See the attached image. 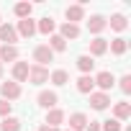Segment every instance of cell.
I'll return each instance as SVG.
<instances>
[{
  "label": "cell",
  "mask_w": 131,
  "mask_h": 131,
  "mask_svg": "<svg viewBox=\"0 0 131 131\" xmlns=\"http://www.w3.org/2000/svg\"><path fill=\"white\" fill-rule=\"evenodd\" d=\"M21 95H23V90H21L18 82H13V80L10 82H0V98H3V100L10 103V100H18Z\"/></svg>",
  "instance_id": "1"
},
{
  "label": "cell",
  "mask_w": 131,
  "mask_h": 131,
  "mask_svg": "<svg viewBox=\"0 0 131 131\" xmlns=\"http://www.w3.org/2000/svg\"><path fill=\"white\" fill-rule=\"evenodd\" d=\"M93 82L100 88V93H108V90H113V88H116V75H113V72H108V70H103V72H98V75L93 77Z\"/></svg>",
  "instance_id": "2"
},
{
  "label": "cell",
  "mask_w": 131,
  "mask_h": 131,
  "mask_svg": "<svg viewBox=\"0 0 131 131\" xmlns=\"http://www.w3.org/2000/svg\"><path fill=\"white\" fill-rule=\"evenodd\" d=\"M26 82H31V85H44V82H49V70H46V67H39V64H31Z\"/></svg>",
  "instance_id": "3"
},
{
  "label": "cell",
  "mask_w": 131,
  "mask_h": 131,
  "mask_svg": "<svg viewBox=\"0 0 131 131\" xmlns=\"http://www.w3.org/2000/svg\"><path fill=\"white\" fill-rule=\"evenodd\" d=\"M88 98H90V108H93V111H105V108H111V95H108V93L93 90Z\"/></svg>",
  "instance_id": "4"
},
{
  "label": "cell",
  "mask_w": 131,
  "mask_h": 131,
  "mask_svg": "<svg viewBox=\"0 0 131 131\" xmlns=\"http://www.w3.org/2000/svg\"><path fill=\"white\" fill-rule=\"evenodd\" d=\"M64 18H67V23L80 26V21H85V5H82V3H77V5H67V8H64Z\"/></svg>",
  "instance_id": "5"
},
{
  "label": "cell",
  "mask_w": 131,
  "mask_h": 131,
  "mask_svg": "<svg viewBox=\"0 0 131 131\" xmlns=\"http://www.w3.org/2000/svg\"><path fill=\"white\" fill-rule=\"evenodd\" d=\"M54 59V51L46 46V44H39V46H34V62L39 64V67H46V64Z\"/></svg>",
  "instance_id": "6"
},
{
  "label": "cell",
  "mask_w": 131,
  "mask_h": 131,
  "mask_svg": "<svg viewBox=\"0 0 131 131\" xmlns=\"http://www.w3.org/2000/svg\"><path fill=\"white\" fill-rule=\"evenodd\" d=\"M105 28H108V18H105V16L95 13V16H90V18H88V31H90L93 36H100Z\"/></svg>",
  "instance_id": "7"
},
{
  "label": "cell",
  "mask_w": 131,
  "mask_h": 131,
  "mask_svg": "<svg viewBox=\"0 0 131 131\" xmlns=\"http://www.w3.org/2000/svg\"><path fill=\"white\" fill-rule=\"evenodd\" d=\"M36 103H39L41 108L51 111V108H57V103H59V95H57L54 90H41V93L36 95Z\"/></svg>",
  "instance_id": "8"
},
{
  "label": "cell",
  "mask_w": 131,
  "mask_h": 131,
  "mask_svg": "<svg viewBox=\"0 0 131 131\" xmlns=\"http://www.w3.org/2000/svg\"><path fill=\"white\" fill-rule=\"evenodd\" d=\"M16 34H18V39H31V36L36 34V21H34V18H23V21H18Z\"/></svg>",
  "instance_id": "9"
},
{
  "label": "cell",
  "mask_w": 131,
  "mask_h": 131,
  "mask_svg": "<svg viewBox=\"0 0 131 131\" xmlns=\"http://www.w3.org/2000/svg\"><path fill=\"white\" fill-rule=\"evenodd\" d=\"M0 41H5V46H16V44H18L16 26H10V23H0Z\"/></svg>",
  "instance_id": "10"
},
{
  "label": "cell",
  "mask_w": 131,
  "mask_h": 131,
  "mask_svg": "<svg viewBox=\"0 0 131 131\" xmlns=\"http://www.w3.org/2000/svg\"><path fill=\"white\" fill-rule=\"evenodd\" d=\"M10 75H13V82H26L28 80V62H13V70H10Z\"/></svg>",
  "instance_id": "11"
},
{
  "label": "cell",
  "mask_w": 131,
  "mask_h": 131,
  "mask_svg": "<svg viewBox=\"0 0 131 131\" xmlns=\"http://www.w3.org/2000/svg\"><path fill=\"white\" fill-rule=\"evenodd\" d=\"M54 31H57V21H54L51 16H44V18H39V21H36V34L51 36Z\"/></svg>",
  "instance_id": "12"
},
{
  "label": "cell",
  "mask_w": 131,
  "mask_h": 131,
  "mask_svg": "<svg viewBox=\"0 0 131 131\" xmlns=\"http://www.w3.org/2000/svg\"><path fill=\"white\" fill-rule=\"evenodd\" d=\"M80 26H75V23H67L64 21L62 26H59V36L64 39V41H75V39H80Z\"/></svg>",
  "instance_id": "13"
},
{
  "label": "cell",
  "mask_w": 131,
  "mask_h": 131,
  "mask_svg": "<svg viewBox=\"0 0 131 131\" xmlns=\"http://www.w3.org/2000/svg\"><path fill=\"white\" fill-rule=\"evenodd\" d=\"M103 54H108V39L95 36V39L90 41V57L95 59V57H103Z\"/></svg>",
  "instance_id": "14"
},
{
  "label": "cell",
  "mask_w": 131,
  "mask_h": 131,
  "mask_svg": "<svg viewBox=\"0 0 131 131\" xmlns=\"http://www.w3.org/2000/svg\"><path fill=\"white\" fill-rule=\"evenodd\" d=\"M75 88H77V93H80V95H90V93L95 90L93 75H80V77H77V82H75Z\"/></svg>",
  "instance_id": "15"
},
{
  "label": "cell",
  "mask_w": 131,
  "mask_h": 131,
  "mask_svg": "<svg viewBox=\"0 0 131 131\" xmlns=\"http://www.w3.org/2000/svg\"><path fill=\"white\" fill-rule=\"evenodd\" d=\"M113 118L116 121H128L131 118V103H126V100L113 103Z\"/></svg>",
  "instance_id": "16"
},
{
  "label": "cell",
  "mask_w": 131,
  "mask_h": 131,
  "mask_svg": "<svg viewBox=\"0 0 131 131\" xmlns=\"http://www.w3.org/2000/svg\"><path fill=\"white\" fill-rule=\"evenodd\" d=\"M64 118H67V113H64L62 108H51V111H46V121H44V123H46V126H57V128H59V126L64 123Z\"/></svg>",
  "instance_id": "17"
},
{
  "label": "cell",
  "mask_w": 131,
  "mask_h": 131,
  "mask_svg": "<svg viewBox=\"0 0 131 131\" xmlns=\"http://www.w3.org/2000/svg\"><path fill=\"white\" fill-rule=\"evenodd\" d=\"M88 123H90V121H88V116H85L82 111H75V113L70 116V131H85Z\"/></svg>",
  "instance_id": "18"
},
{
  "label": "cell",
  "mask_w": 131,
  "mask_h": 131,
  "mask_svg": "<svg viewBox=\"0 0 131 131\" xmlns=\"http://www.w3.org/2000/svg\"><path fill=\"white\" fill-rule=\"evenodd\" d=\"M108 49H111V54L123 57V54H126V49H128V41H126L123 36H116V39H111V41H108Z\"/></svg>",
  "instance_id": "19"
},
{
  "label": "cell",
  "mask_w": 131,
  "mask_h": 131,
  "mask_svg": "<svg viewBox=\"0 0 131 131\" xmlns=\"http://www.w3.org/2000/svg\"><path fill=\"white\" fill-rule=\"evenodd\" d=\"M77 70H80L82 75H90V72L95 70V59H93L90 54H80V57H77Z\"/></svg>",
  "instance_id": "20"
},
{
  "label": "cell",
  "mask_w": 131,
  "mask_h": 131,
  "mask_svg": "<svg viewBox=\"0 0 131 131\" xmlns=\"http://www.w3.org/2000/svg\"><path fill=\"white\" fill-rule=\"evenodd\" d=\"M108 26H111L113 31L123 34V31L128 28V21H126V16H123V13H113V16H111V21H108Z\"/></svg>",
  "instance_id": "21"
},
{
  "label": "cell",
  "mask_w": 131,
  "mask_h": 131,
  "mask_svg": "<svg viewBox=\"0 0 131 131\" xmlns=\"http://www.w3.org/2000/svg\"><path fill=\"white\" fill-rule=\"evenodd\" d=\"M49 82L57 85V88L67 85V82H70V72H67V70H54V72H49Z\"/></svg>",
  "instance_id": "22"
},
{
  "label": "cell",
  "mask_w": 131,
  "mask_h": 131,
  "mask_svg": "<svg viewBox=\"0 0 131 131\" xmlns=\"http://www.w3.org/2000/svg\"><path fill=\"white\" fill-rule=\"evenodd\" d=\"M18 57H21L18 46H5V44L0 46V62H3V64L5 62H18Z\"/></svg>",
  "instance_id": "23"
},
{
  "label": "cell",
  "mask_w": 131,
  "mask_h": 131,
  "mask_svg": "<svg viewBox=\"0 0 131 131\" xmlns=\"http://www.w3.org/2000/svg\"><path fill=\"white\" fill-rule=\"evenodd\" d=\"M13 13H16V18H18V21H23V18H31V13H34V5H31V3H16V5H13Z\"/></svg>",
  "instance_id": "24"
},
{
  "label": "cell",
  "mask_w": 131,
  "mask_h": 131,
  "mask_svg": "<svg viewBox=\"0 0 131 131\" xmlns=\"http://www.w3.org/2000/svg\"><path fill=\"white\" fill-rule=\"evenodd\" d=\"M46 46H49V49H51L54 54H59V51H64V49H67V41H64V39H62L59 34H51V36H49V44H46Z\"/></svg>",
  "instance_id": "25"
},
{
  "label": "cell",
  "mask_w": 131,
  "mask_h": 131,
  "mask_svg": "<svg viewBox=\"0 0 131 131\" xmlns=\"http://www.w3.org/2000/svg\"><path fill=\"white\" fill-rule=\"evenodd\" d=\"M0 131H21V118H16V116L3 118L0 121Z\"/></svg>",
  "instance_id": "26"
},
{
  "label": "cell",
  "mask_w": 131,
  "mask_h": 131,
  "mask_svg": "<svg viewBox=\"0 0 131 131\" xmlns=\"http://www.w3.org/2000/svg\"><path fill=\"white\" fill-rule=\"evenodd\" d=\"M123 126H121V121H116V118H105V121H100V131H121Z\"/></svg>",
  "instance_id": "27"
},
{
  "label": "cell",
  "mask_w": 131,
  "mask_h": 131,
  "mask_svg": "<svg viewBox=\"0 0 131 131\" xmlns=\"http://www.w3.org/2000/svg\"><path fill=\"white\" fill-rule=\"evenodd\" d=\"M116 82H118V88H121V93H123V95H128V93H131V75H123V77H121V80H116Z\"/></svg>",
  "instance_id": "28"
},
{
  "label": "cell",
  "mask_w": 131,
  "mask_h": 131,
  "mask_svg": "<svg viewBox=\"0 0 131 131\" xmlns=\"http://www.w3.org/2000/svg\"><path fill=\"white\" fill-rule=\"evenodd\" d=\"M10 111H13V103H8V100L0 98V118H8V116H10Z\"/></svg>",
  "instance_id": "29"
},
{
  "label": "cell",
  "mask_w": 131,
  "mask_h": 131,
  "mask_svg": "<svg viewBox=\"0 0 131 131\" xmlns=\"http://www.w3.org/2000/svg\"><path fill=\"white\" fill-rule=\"evenodd\" d=\"M85 131H100V121H90L85 126Z\"/></svg>",
  "instance_id": "30"
},
{
  "label": "cell",
  "mask_w": 131,
  "mask_h": 131,
  "mask_svg": "<svg viewBox=\"0 0 131 131\" xmlns=\"http://www.w3.org/2000/svg\"><path fill=\"white\" fill-rule=\"evenodd\" d=\"M39 131H62V128H57V126H46V123H41V126H39Z\"/></svg>",
  "instance_id": "31"
},
{
  "label": "cell",
  "mask_w": 131,
  "mask_h": 131,
  "mask_svg": "<svg viewBox=\"0 0 131 131\" xmlns=\"http://www.w3.org/2000/svg\"><path fill=\"white\" fill-rule=\"evenodd\" d=\"M0 77H3V62H0Z\"/></svg>",
  "instance_id": "32"
},
{
  "label": "cell",
  "mask_w": 131,
  "mask_h": 131,
  "mask_svg": "<svg viewBox=\"0 0 131 131\" xmlns=\"http://www.w3.org/2000/svg\"><path fill=\"white\" fill-rule=\"evenodd\" d=\"M0 23H3V18H0Z\"/></svg>",
  "instance_id": "33"
},
{
  "label": "cell",
  "mask_w": 131,
  "mask_h": 131,
  "mask_svg": "<svg viewBox=\"0 0 131 131\" xmlns=\"http://www.w3.org/2000/svg\"><path fill=\"white\" fill-rule=\"evenodd\" d=\"M67 131H70V128H67Z\"/></svg>",
  "instance_id": "34"
}]
</instances>
